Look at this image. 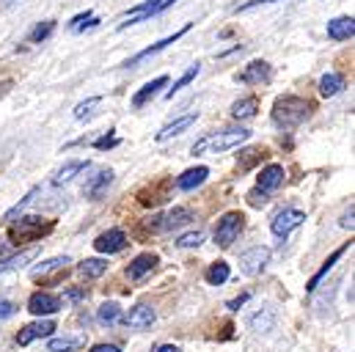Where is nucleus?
<instances>
[{
	"label": "nucleus",
	"instance_id": "obj_45",
	"mask_svg": "<svg viewBox=\"0 0 355 352\" xmlns=\"http://www.w3.org/2000/svg\"><path fill=\"white\" fill-rule=\"evenodd\" d=\"M262 3H275V0H251V3H245V6H237V11H251V8L262 6Z\"/></svg>",
	"mask_w": 355,
	"mask_h": 352
},
{
	"label": "nucleus",
	"instance_id": "obj_3",
	"mask_svg": "<svg viewBox=\"0 0 355 352\" xmlns=\"http://www.w3.org/2000/svg\"><path fill=\"white\" fill-rule=\"evenodd\" d=\"M53 231V220L47 218H39V215H28V218H19L11 223L8 229V237L14 243H25V240H39L42 234Z\"/></svg>",
	"mask_w": 355,
	"mask_h": 352
},
{
	"label": "nucleus",
	"instance_id": "obj_36",
	"mask_svg": "<svg viewBox=\"0 0 355 352\" xmlns=\"http://www.w3.org/2000/svg\"><path fill=\"white\" fill-rule=\"evenodd\" d=\"M201 243H204V231H201V229L177 237V248H196V245H201Z\"/></svg>",
	"mask_w": 355,
	"mask_h": 352
},
{
	"label": "nucleus",
	"instance_id": "obj_30",
	"mask_svg": "<svg viewBox=\"0 0 355 352\" xmlns=\"http://www.w3.org/2000/svg\"><path fill=\"white\" fill-rule=\"evenodd\" d=\"M96 319H99L102 325H116V322L121 319V308H119V303H102L99 311H96Z\"/></svg>",
	"mask_w": 355,
	"mask_h": 352
},
{
	"label": "nucleus",
	"instance_id": "obj_37",
	"mask_svg": "<svg viewBox=\"0 0 355 352\" xmlns=\"http://www.w3.org/2000/svg\"><path fill=\"white\" fill-rule=\"evenodd\" d=\"M94 25H99V19L91 14V11H86V14H78L72 22H69V30H83V28H94Z\"/></svg>",
	"mask_w": 355,
	"mask_h": 352
},
{
	"label": "nucleus",
	"instance_id": "obj_16",
	"mask_svg": "<svg viewBox=\"0 0 355 352\" xmlns=\"http://www.w3.org/2000/svg\"><path fill=\"white\" fill-rule=\"evenodd\" d=\"M328 36L334 42H347L355 36V19L353 17H336L328 22Z\"/></svg>",
	"mask_w": 355,
	"mask_h": 352
},
{
	"label": "nucleus",
	"instance_id": "obj_12",
	"mask_svg": "<svg viewBox=\"0 0 355 352\" xmlns=\"http://www.w3.org/2000/svg\"><path fill=\"white\" fill-rule=\"evenodd\" d=\"M270 64L267 61H251L243 72H240V83H245V86H262V83H267L270 80Z\"/></svg>",
	"mask_w": 355,
	"mask_h": 352
},
{
	"label": "nucleus",
	"instance_id": "obj_27",
	"mask_svg": "<svg viewBox=\"0 0 355 352\" xmlns=\"http://www.w3.org/2000/svg\"><path fill=\"white\" fill-rule=\"evenodd\" d=\"M272 325H275V308H272V306H267L265 311H259L257 317H251V328H254L257 333L272 331Z\"/></svg>",
	"mask_w": 355,
	"mask_h": 352
},
{
	"label": "nucleus",
	"instance_id": "obj_33",
	"mask_svg": "<svg viewBox=\"0 0 355 352\" xmlns=\"http://www.w3.org/2000/svg\"><path fill=\"white\" fill-rule=\"evenodd\" d=\"M83 344V339H50L47 350L50 352H72Z\"/></svg>",
	"mask_w": 355,
	"mask_h": 352
},
{
	"label": "nucleus",
	"instance_id": "obj_19",
	"mask_svg": "<svg viewBox=\"0 0 355 352\" xmlns=\"http://www.w3.org/2000/svg\"><path fill=\"white\" fill-rule=\"evenodd\" d=\"M207 176H209V168H207V166L190 168V171H184V174L177 179V190H182V193H190V190H196L198 184H204V182H207Z\"/></svg>",
	"mask_w": 355,
	"mask_h": 352
},
{
	"label": "nucleus",
	"instance_id": "obj_38",
	"mask_svg": "<svg viewBox=\"0 0 355 352\" xmlns=\"http://www.w3.org/2000/svg\"><path fill=\"white\" fill-rule=\"evenodd\" d=\"M36 193H39V190H31V193H28V195H25V198H22V201L14 206V209H8V212H6V220H14V218H17V215H19V212H22V209H25V206H28V204L36 198Z\"/></svg>",
	"mask_w": 355,
	"mask_h": 352
},
{
	"label": "nucleus",
	"instance_id": "obj_4",
	"mask_svg": "<svg viewBox=\"0 0 355 352\" xmlns=\"http://www.w3.org/2000/svg\"><path fill=\"white\" fill-rule=\"evenodd\" d=\"M243 223H245L243 212H226V215L218 220V226H215V243H218L220 248H229V245L240 237Z\"/></svg>",
	"mask_w": 355,
	"mask_h": 352
},
{
	"label": "nucleus",
	"instance_id": "obj_21",
	"mask_svg": "<svg viewBox=\"0 0 355 352\" xmlns=\"http://www.w3.org/2000/svg\"><path fill=\"white\" fill-rule=\"evenodd\" d=\"M166 86H168V78H166V75H163V78H157V80H152V83H146V86L132 96V107H144L149 99H155V96L160 94V88H166Z\"/></svg>",
	"mask_w": 355,
	"mask_h": 352
},
{
	"label": "nucleus",
	"instance_id": "obj_11",
	"mask_svg": "<svg viewBox=\"0 0 355 352\" xmlns=\"http://www.w3.org/2000/svg\"><path fill=\"white\" fill-rule=\"evenodd\" d=\"M124 325L127 328H135V331H144V328H152L155 325V319H157V314H155V308L152 306H135V308H130L124 317Z\"/></svg>",
	"mask_w": 355,
	"mask_h": 352
},
{
	"label": "nucleus",
	"instance_id": "obj_7",
	"mask_svg": "<svg viewBox=\"0 0 355 352\" xmlns=\"http://www.w3.org/2000/svg\"><path fill=\"white\" fill-rule=\"evenodd\" d=\"M94 248H96L99 254H105V256L119 254V251L127 248V234H124L121 229H107L105 234H99V237L94 240Z\"/></svg>",
	"mask_w": 355,
	"mask_h": 352
},
{
	"label": "nucleus",
	"instance_id": "obj_2",
	"mask_svg": "<svg viewBox=\"0 0 355 352\" xmlns=\"http://www.w3.org/2000/svg\"><path fill=\"white\" fill-rule=\"evenodd\" d=\"M251 138V130H220V132H209L201 141L193 143V155H220L229 152L234 146H243Z\"/></svg>",
	"mask_w": 355,
	"mask_h": 352
},
{
	"label": "nucleus",
	"instance_id": "obj_35",
	"mask_svg": "<svg viewBox=\"0 0 355 352\" xmlns=\"http://www.w3.org/2000/svg\"><path fill=\"white\" fill-rule=\"evenodd\" d=\"M53 30H55V22H53V19H44V22H39V25L31 30L28 42H44V39H47Z\"/></svg>",
	"mask_w": 355,
	"mask_h": 352
},
{
	"label": "nucleus",
	"instance_id": "obj_40",
	"mask_svg": "<svg viewBox=\"0 0 355 352\" xmlns=\"http://www.w3.org/2000/svg\"><path fill=\"white\" fill-rule=\"evenodd\" d=\"M248 201H251V206H265L267 193H262V190L257 187V190H251V193H248Z\"/></svg>",
	"mask_w": 355,
	"mask_h": 352
},
{
	"label": "nucleus",
	"instance_id": "obj_24",
	"mask_svg": "<svg viewBox=\"0 0 355 352\" xmlns=\"http://www.w3.org/2000/svg\"><path fill=\"white\" fill-rule=\"evenodd\" d=\"M259 110V99L257 96H245V99H237L232 105V116L234 118H254Z\"/></svg>",
	"mask_w": 355,
	"mask_h": 352
},
{
	"label": "nucleus",
	"instance_id": "obj_39",
	"mask_svg": "<svg viewBox=\"0 0 355 352\" xmlns=\"http://www.w3.org/2000/svg\"><path fill=\"white\" fill-rule=\"evenodd\" d=\"M113 146H119V141H116L113 135H105V138H96V141H94V149H99V152L113 149Z\"/></svg>",
	"mask_w": 355,
	"mask_h": 352
},
{
	"label": "nucleus",
	"instance_id": "obj_22",
	"mask_svg": "<svg viewBox=\"0 0 355 352\" xmlns=\"http://www.w3.org/2000/svg\"><path fill=\"white\" fill-rule=\"evenodd\" d=\"M110 182H113V171H99L96 176H91L89 184H86V195H89L91 201H96L107 187H110Z\"/></svg>",
	"mask_w": 355,
	"mask_h": 352
},
{
	"label": "nucleus",
	"instance_id": "obj_41",
	"mask_svg": "<svg viewBox=\"0 0 355 352\" xmlns=\"http://www.w3.org/2000/svg\"><path fill=\"white\" fill-rule=\"evenodd\" d=\"M14 314H17V306L8 303V300H0V319H8V317H14Z\"/></svg>",
	"mask_w": 355,
	"mask_h": 352
},
{
	"label": "nucleus",
	"instance_id": "obj_31",
	"mask_svg": "<svg viewBox=\"0 0 355 352\" xmlns=\"http://www.w3.org/2000/svg\"><path fill=\"white\" fill-rule=\"evenodd\" d=\"M67 264H69V256H53V259L42 262L39 267H33V270H31V275H33V278H39V275L55 272V270H61V267H67Z\"/></svg>",
	"mask_w": 355,
	"mask_h": 352
},
{
	"label": "nucleus",
	"instance_id": "obj_5",
	"mask_svg": "<svg viewBox=\"0 0 355 352\" xmlns=\"http://www.w3.org/2000/svg\"><path fill=\"white\" fill-rule=\"evenodd\" d=\"M193 220V212L187 209V206H174L171 212H166V215H155V218H149V229L152 231H171V229H179V226H184V223H190Z\"/></svg>",
	"mask_w": 355,
	"mask_h": 352
},
{
	"label": "nucleus",
	"instance_id": "obj_46",
	"mask_svg": "<svg viewBox=\"0 0 355 352\" xmlns=\"http://www.w3.org/2000/svg\"><path fill=\"white\" fill-rule=\"evenodd\" d=\"M342 226H345V229H353V206H350V212L342 218Z\"/></svg>",
	"mask_w": 355,
	"mask_h": 352
},
{
	"label": "nucleus",
	"instance_id": "obj_26",
	"mask_svg": "<svg viewBox=\"0 0 355 352\" xmlns=\"http://www.w3.org/2000/svg\"><path fill=\"white\" fill-rule=\"evenodd\" d=\"M342 88H345V78L336 75V72H328V75L320 78V94L322 96H336Z\"/></svg>",
	"mask_w": 355,
	"mask_h": 352
},
{
	"label": "nucleus",
	"instance_id": "obj_18",
	"mask_svg": "<svg viewBox=\"0 0 355 352\" xmlns=\"http://www.w3.org/2000/svg\"><path fill=\"white\" fill-rule=\"evenodd\" d=\"M187 30H190V25H184V28H182V30H177L174 36H168V39H163V42H157V44H152V47H146V50H141V53H138L135 58H130V61H127L124 67H127V69H130V67H138V64H141V61H146L149 55H155V53H160V50H166L168 44H174L177 39H182V36H184Z\"/></svg>",
	"mask_w": 355,
	"mask_h": 352
},
{
	"label": "nucleus",
	"instance_id": "obj_17",
	"mask_svg": "<svg viewBox=\"0 0 355 352\" xmlns=\"http://www.w3.org/2000/svg\"><path fill=\"white\" fill-rule=\"evenodd\" d=\"M196 118H198V113H187V116H179L177 121L166 124V127L157 132V141H160V143H166V141H171V138L182 135L187 127H193V124H196Z\"/></svg>",
	"mask_w": 355,
	"mask_h": 352
},
{
	"label": "nucleus",
	"instance_id": "obj_20",
	"mask_svg": "<svg viewBox=\"0 0 355 352\" xmlns=\"http://www.w3.org/2000/svg\"><path fill=\"white\" fill-rule=\"evenodd\" d=\"M347 251H350V243H345L342 248H336V251H334V254H331V256H328V259L322 262V267H320V272H317V275H314V278H311V281L306 283V292H314V289L320 286V281H322V278H325V275L331 272V267H334V264L339 262V259H342V256H345Z\"/></svg>",
	"mask_w": 355,
	"mask_h": 352
},
{
	"label": "nucleus",
	"instance_id": "obj_8",
	"mask_svg": "<svg viewBox=\"0 0 355 352\" xmlns=\"http://www.w3.org/2000/svg\"><path fill=\"white\" fill-rule=\"evenodd\" d=\"M267 262H270V248L257 245V248H251V251H245V254L240 256V270H243L245 275H259L267 267Z\"/></svg>",
	"mask_w": 355,
	"mask_h": 352
},
{
	"label": "nucleus",
	"instance_id": "obj_29",
	"mask_svg": "<svg viewBox=\"0 0 355 352\" xmlns=\"http://www.w3.org/2000/svg\"><path fill=\"white\" fill-rule=\"evenodd\" d=\"M229 275H232V270H229V264L226 262H215L209 264V270H207V283H212V286H220V283H226L229 281Z\"/></svg>",
	"mask_w": 355,
	"mask_h": 352
},
{
	"label": "nucleus",
	"instance_id": "obj_6",
	"mask_svg": "<svg viewBox=\"0 0 355 352\" xmlns=\"http://www.w3.org/2000/svg\"><path fill=\"white\" fill-rule=\"evenodd\" d=\"M303 220H306V212H300V209H281V212L272 218L270 231H272L275 237H289L297 226H303Z\"/></svg>",
	"mask_w": 355,
	"mask_h": 352
},
{
	"label": "nucleus",
	"instance_id": "obj_13",
	"mask_svg": "<svg viewBox=\"0 0 355 352\" xmlns=\"http://www.w3.org/2000/svg\"><path fill=\"white\" fill-rule=\"evenodd\" d=\"M284 166H278V163H272V166H265L262 171H259V179H257V187L262 190V193H272V190H278L281 184H284Z\"/></svg>",
	"mask_w": 355,
	"mask_h": 352
},
{
	"label": "nucleus",
	"instance_id": "obj_14",
	"mask_svg": "<svg viewBox=\"0 0 355 352\" xmlns=\"http://www.w3.org/2000/svg\"><path fill=\"white\" fill-rule=\"evenodd\" d=\"M160 8H163V0H144L141 6L130 8V14H127V19L119 25V30H124V28H130V25H135V22L149 19V17H152V14H157Z\"/></svg>",
	"mask_w": 355,
	"mask_h": 352
},
{
	"label": "nucleus",
	"instance_id": "obj_43",
	"mask_svg": "<svg viewBox=\"0 0 355 352\" xmlns=\"http://www.w3.org/2000/svg\"><path fill=\"white\" fill-rule=\"evenodd\" d=\"M248 297H251V294L245 292V294H240V297L229 300V303H226V308H229V311H240V306H245V300H248Z\"/></svg>",
	"mask_w": 355,
	"mask_h": 352
},
{
	"label": "nucleus",
	"instance_id": "obj_9",
	"mask_svg": "<svg viewBox=\"0 0 355 352\" xmlns=\"http://www.w3.org/2000/svg\"><path fill=\"white\" fill-rule=\"evenodd\" d=\"M28 311L36 314V317L55 314V311H61V297H55L50 292H33L31 300H28Z\"/></svg>",
	"mask_w": 355,
	"mask_h": 352
},
{
	"label": "nucleus",
	"instance_id": "obj_47",
	"mask_svg": "<svg viewBox=\"0 0 355 352\" xmlns=\"http://www.w3.org/2000/svg\"><path fill=\"white\" fill-rule=\"evenodd\" d=\"M155 352H179V347H174V344H163V347H157Z\"/></svg>",
	"mask_w": 355,
	"mask_h": 352
},
{
	"label": "nucleus",
	"instance_id": "obj_25",
	"mask_svg": "<svg viewBox=\"0 0 355 352\" xmlns=\"http://www.w3.org/2000/svg\"><path fill=\"white\" fill-rule=\"evenodd\" d=\"M89 168V163L86 160H75V163H67L61 171H55V176H53V184H67V182H72L78 174H83Z\"/></svg>",
	"mask_w": 355,
	"mask_h": 352
},
{
	"label": "nucleus",
	"instance_id": "obj_42",
	"mask_svg": "<svg viewBox=\"0 0 355 352\" xmlns=\"http://www.w3.org/2000/svg\"><path fill=\"white\" fill-rule=\"evenodd\" d=\"M86 289H69L67 294H64V300H69V303H78V300H86Z\"/></svg>",
	"mask_w": 355,
	"mask_h": 352
},
{
	"label": "nucleus",
	"instance_id": "obj_44",
	"mask_svg": "<svg viewBox=\"0 0 355 352\" xmlns=\"http://www.w3.org/2000/svg\"><path fill=\"white\" fill-rule=\"evenodd\" d=\"M91 352H121V347H116V344H94Z\"/></svg>",
	"mask_w": 355,
	"mask_h": 352
},
{
	"label": "nucleus",
	"instance_id": "obj_1",
	"mask_svg": "<svg viewBox=\"0 0 355 352\" xmlns=\"http://www.w3.org/2000/svg\"><path fill=\"white\" fill-rule=\"evenodd\" d=\"M314 105L303 96H278L275 105H272V124L281 127V130H295L300 127L309 116H311Z\"/></svg>",
	"mask_w": 355,
	"mask_h": 352
},
{
	"label": "nucleus",
	"instance_id": "obj_32",
	"mask_svg": "<svg viewBox=\"0 0 355 352\" xmlns=\"http://www.w3.org/2000/svg\"><path fill=\"white\" fill-rule=\"evenodd\" d=\"M198 72H201V67H198V64H193V67H190V69H187V72H184V75L179 78L177 83L168 88V94H166V96H168V99H174V94H177V91H182L184 86H190V83H193V80L198 78Z\"/></svg>",
	"mask_w": 355,
	"mask_h": 352
},
{
	"label": "nucleus",
	"instance_id": "obj_28",
	"mask_svg": "<svg viewBox=\"0 0 355 352\" xmlns=\"http://www.w3.org/2000/svg\"><path fill=\"white\" fill-rule=\"evenodd\" d=\"M78 272L83 275V278H99V275H105L107 272V259H86V262L78 264Z\"/></svg>",
	"mask_w": 355,
	"mask_h": 352
},
{
	"label": "nucleus",
	"instance_id": "obj_10",
	"mask_svg": "<svg viewBox=\"0 0 355 352\" xmlns=\"http://www.w3.org/2000/svg\"><path fill=\"white\" fill-rule=\"evenodd\" d=\"M53 331H55V322H50V319L31 322V325H25V328L17 333V344H19V347H28V344L36 342V339H47V336H53Z\"/></svg>",
	"mask_w": 355,
	"mask_h": 352
},
{
	"label": "nucleus",
	"instance_id": "obj_23",
	"mask_svg": "<svg viewBox=\"0 0 355 352\" xmlns=\"http://www.w3.org/2000/svg\"><path fill=\"white\" fill-rule=\"evenodd\" d=\"M36 256H39V248H28V251H19V254H14L8 259H0V272L19 270V267H25V264L31 262V259H36Z\"/></svg>",
	"mask_w": 355,
	"mask_h": 352
},
{
	"label": "nucleus",
	"instance_id": "obj_34",
	"mask_svg": "<svg viewBox=\"0 0 355 352\" xmlns=\"http://www.w3.org/2000/svg\"><path fill=\"white\" fill-rule=\"evenodd\" d=\"M99 102H102V96H91L86 102H80V105L75 107V118H78V121L91 118V116H94V107H99Z\"/></svg>",
	"mask_w": 355,
	"mask_h": 352
},
{
	"label": "nucleus",
	"instance_id": "obj_15",
	"mask_svg": "<svg viewBox=\"0 0 355 352\" xmlns=\"http://www.w3.org/2000/svg\"><path fill=\"white\" fill-rule=\"evenodd\" d=\"M157 254H141V256H135L132 262H130V267H127V278L130 281H141L146 272H152L155 267H157Z\"/></svg>",
	"mask_w": 355,
	"mask_h": 352
}]
</instances>
